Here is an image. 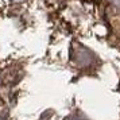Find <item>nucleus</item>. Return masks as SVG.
Listing matches in <instances>:
<instances>
[{
	"label": "nucleus",
	"instance_id": "1",
	"mask_svg": "<svg viewBox=\"0 0 120 120\" xmlns=\"http://www.w3.org/2000/svg\"><path fill=\"white\" fill-rule=\"evenodd\" d=\"M15 1H23V0H15Z\"/></svg>",
	"mask_w": 120,
	"mask_h": 120
}]
</instances>
